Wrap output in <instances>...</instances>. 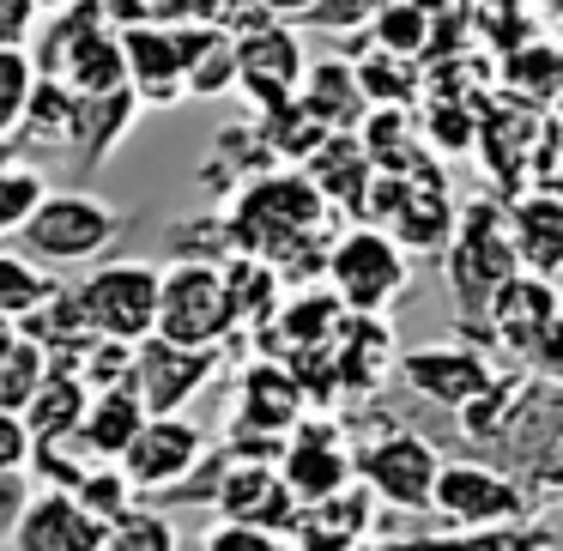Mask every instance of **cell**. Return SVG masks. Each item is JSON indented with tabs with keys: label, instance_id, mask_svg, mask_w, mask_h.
I'll return each instance as SVG.
<instances>
[{
	"label": "cell",
	"instance_id": "6da1fadb",
	"mask_svg": "<svg viewBox=\"0 0 563 551\" xmlns=\"http://www.w3.org/2000/svg\"><path fill=\"white\" fill-rule=\"evenodd\" d=\"M31 67H37V79H55L74 98H110V91H122L128 86L122 31L110 25L103 0H79L67 13H49V31L31 49Z\"/></svg>",
	"mask_w": 563,
	"mask_h": 551
},
{
	"label": "cell",
	"instance_id": "7a4b0ae2",
	"mask_svg": "<svg viewBox=\"0 0 563 551\" xmlns=\"http://www.w3.org/2000/svg\"><path fill=\"white\" fill-rule=\"evenodd\" d=\"M442 273H449V297H454L461 328H485L490 297L521 273L497 200H466V207L454 212V231H449V243H442Z\"/></svg>",
	"mask_w": 563,
	"mask_h": 551
},
{
	"label": "cell",
	"instance_id": "3957f363",
	"mask_svg": "<svg viewBox=\"0 0 563 551\" xmlns=\"http://www.w3.org/2000/svg\"><path fill=\"white\" fill-rule=\"evenodd\" d=\"M321 219H328V200L316 195L309 176L267 170V176H255V183L236 195V212L224 219V236H231L243 255L273 261V255H285L291 243L316 236Z\"/></svg>",
	"mask_w": 563,
	"mask_h": 551
},
{
	"label": "cell",
	"instance_id": "277c9868",
	"mask_svg": "<svg viewBox=\"0 0 563 551\" xmlns=\"http://www.w3.org/2000/svg\"><path fill=\"white\" fill-rule=\"evenodd\" d=\"M128 231V212L110 207V200L86 195V188H49L43 207L25 219L19 243H25L31 261L43 267H86V261L110 255Z\"/></svg>",
	"mask_w": 563,
	"mask_h": 551
},
{
	"label": "cell",
	"instance_id": "5b68a950",
	"mask_svg": "<svg viewBox=\"0 0 563 551\" xmlns=\"http://www.w3.org/2000/svg\"><path fill=\"white\" fill-rule=\"evenodd\" d=\"M321 273H328V291L340 297L345 316H388L412 285V255L382 224H357L328 243Z\"/></svg>",
	"mask_w": 563,
	"mask_h": 551
},
{
	"label": "cell",
	"instance_id": "8992f818",
	"mask_svg": "<svg viewBox=\"0 0 563 551\" xmlns=\"http://www.w3.org/2000/svg\"><path fill=\"white\" fill-rule=\"evenodd\" d=\"M158 340L170 345H195V352H219L236 333V304H231V279L212 261H176L158 279Z\"/></svg>",
	"mask_w": 563,
	"mask_h": 551
},
{
	"label": "cell",
	"instance_id": "52a82bcc",
	"mask_svg": "<svg viewBox=\"0 0 563 551\" xmlns=\"http://www.w3.org/2000/svg\"><path fill=\"white\" fill-rule=\"evenodd\" d=\"M158 279L164 267H152V261H103L74 285V304L98 340L140 345L158 328Z\"/></svg>",
	"mask_w": 563,
	"mask_h": 551
},
{
	"label": "cell",
	"instance_id": "ba28073f",
	"mask_svg": "<svg viewBox=\"0 0 563 551\" xmlns=\"http://www.w3.org/2000/svg\"><path fill=\"white\" fill-rule=\"evenodd\" d=\"M352 454H357V485L376 503H388L400 515L430 509V485H437V466H442L430 437H418L412 425H376Z\"/></svg>",
	"mask_w": 563,
	"mask_h": 551
},
{
	"label": "cell",
	"instance_id": "9c48e42d",
	"mask_svg": "<svg viewBox=\"0 0 563 551\" xmlns=\"http://www.w3.org/2000/svg\"><path fill=\"white\" fill-rule=\"evenodd\" d=\"M430 515L442 527H509L533 521V491L490 461H442L430 485Z\"/></svg>",
	"mask_w": 563,
	"mask_h": 551
},
{
	"label": "cell",
	"instance_id": "30bf717a",
	"mask_svg": "<svg viewBox=\"0 0 563 551\" xmlns=\"http://www.w3.org/2000/svg\"><path fill=\"white\" fill-rule=\"evenodd\" d=\"M273 466H279L291 503H321V497H340L345 485H357V454L333 418H297L285 430L279 454H273Z\"/></svg>",
	"mask_w": 563,
	"mask_h": 551
},
{
	"label": "cell",
	"instance_id": "8fae6325",
	"mask_svg": "<svg viewBox=\"0 0 563 551\" xmlns=\"http://www.w3.org/2000/svg\"><path fill=\"white\" fill-rule=\"evenodd\" d=\"M236 37V91H249V98L261 103V110H279V103L297 98V86H303V49H297L291 25L285 19H267L255 7L249 13V25H231Z\"/></svg>",
	"mask_w": 563,
	"mask_h": 551
},
{
	"label": "cell",
	"instance_id": "7c38bea8",
	"mask_svg": "<svg viewBox=\"0 0 563 551\" xmlns=\"http://www.w3.org/2000/svg\"><path fill=\"white\" fill-rule=\"evenodd\" d=\"M207 461V430L195 425V418L183 412H158L140 425V437L128 442V454L115 466H122V478L140 491V497H164V491H176L195 466Z\"/></svg>",
	"mask_w": 563,
	"mask_h": 551
},
{
	"label": "cell",
	"instance_id": "4fadbf2b",
	"mask_svg": "<svg viewBox=\"0 0 563 551\" xmlns=\"http://www.w3.org/2000/svg\"><path fill=\"white\" fill-rule=\"evenodd\" d=\"M400 382L418 394V400L442 406V412H461L478 394L497 382V364H490L478 345H412V352L394 357Z\"/></svg>",
	"mask_w": 563,
	"mask_h": 551
},
{
	"label": "cell",
	"instance_id": "5bb4252c",
	"mask_svg": "<svg viewBox=\"0 0 563 551\" xmlns=\"http://www.w3.org/2000/svg\"><path fill=\"white\" fill-rule=\"evenodd\" d=\"M219 376V352H195V345H170V340H140L134 345V370H128V388L146 400V412H183L207 382Z\"/></svg>",
	"mask_w": 563,
	"mask_h": 551
},
{
	"label": "cell",
	"instance_id": "9a60e30c",
	"mask_svg": "<svg viewBox=\"0 0 563 551\" xmlns=\"http://www.w3.org/2000/svg\"><path fill=\"white\" fill-rule=\"evenodd\" d=\"M303 376L279 357H255L236 376V406H231V430L236 437H261V442H285V430L303 418Z\"/></svg>",
	"mask_w": 563,
	"mask_h": 551
},
{
	"label": "cell",
	"instance_id": "2e32d148",
	"mask_svg": "<svg viewBox=\"0 0 563 551\" xmlns=\"http://www.w3.org/2000/svg\"><path fill=\"white\" fill-rule=\"evenodd\" d=\"M103 533H110V527H103L74 491L43 485V491L25 497L7 551H103Z\"/></svg>",
	"mask_w": 563,
	"mask_h": 551
},
{
	"label": "cell",
	"instance_id": "e0dca14e",
	"mask_svg": "<svg viewBox=\"0 0 563 551\" xmlns=\"http://www.w3.org/2000/svg\"><path fill=\"white\" fill-rule=\"evenodd\" d=\"M122 67H128V91L140 98V110H170V103L188 98L176 25H128L122 31Z\"/></svg>",
	"mask_w": 563,
	"mask_h": 551
},
{
	"label": "cell",
	"instance_id": "ac0fdd59",
	"mask_svg": "<svg viewBox=\"0 0 563 551\" xmlns=\"http://www.w3.org/2000/svg\"><path fill=\"white\" fill-rule=\"evenodd\" d=\"M376 527V497L364 485H345L340 497L321 503H297L291 527H285V546L291 551H357Z\"/></svg>",
	"mask_w": 563,
	"mask_h": 551
},
{
	"label": "cell",
	"instance_id": "d6986e66",
	"mask_svg": "<svg viewBox=\"0 0 563 551\" xmlns=\"http://www.w3.org/2000/svg\"><path fill=\"white\" fill-rule=\"evenodd\" d=\"M503 224H509V249L521 261V273L558 279L563 273V195L558 188H521L503 207Z\"/></svg>",
	"mask_w": 563,
	"mask_h": 551
},
{
	"label": "cell",
	"instance_id": "ffe728a7",
	"mask_svg": "<svg viewBox=\"0 0 563 551\" xmlns=\"http://www.w3.org/2000/svg\"><path fill=\"white\" fill-rule=\"evenodd\" d=\"M558 279H539V273H515L509 285H503L497 297H490V309H485V340H497L503 352L521 364L527 357V345L545 333V321L558 316Z\"/></svg>",
	"mask_w": 563,
	"mask_h": 551
},
{
	"label": "cell",
	"instance_id": "44dd1931",
	"mask_svg": "<svg viewBox=\"0 0 563 551\" xmlns=\"http://www.w3.org/2000/svg\"><path fill=\"white\" fill-rule=\"evenodd\" d=\"M183 91L188 98H231L236 91V37L219 19H183Z\"/></svg>",
	"mask_w": 563,
	"mask_h": 551
},
{
	"label": "cell",
	"instance_id": "7402d4cb",
	"mask_svg": "<svg viewBox=\"0 0 563 551\" xmlns=\"http://www.w3.org/2000/svg\"><path fill=\"white\" fill-rule=\"evenodd\" d=\"M297 110H303L321 134H333V128H357L369 115V98H364V86H357V67L309 62L303 86H297Z\"/></svg>",
	"mask_w": 563,
	"mask_h": 551
},
{
	"label": "cell",
	"instance_id": "603a6c76",
	"mask_svg": "<svg viewBox=\"0 0 563 551\" xmlns=\"http://www.w3.org/2000/svg\"><path fill=\"white\" fill-rule=\"evenodd\" d=\"M146 400H140L128 382H115V388H91V406H86V425H79V449L91 454V461H122L128 442L140 437V425H146Z\"/></svg>",
	"mask_w": 563,
	"mask_h": 551
},
{
	"label": "cell",
	"instance_id": "cb8c5ba5",
	"mask_svg": "<svg viewBox=\"0 0 563 551\" xmlns=\"http://www.w3.org/2000/svg\"><path fill=\"white\" fill-rule=\"evenodd\" d=\"M86 406H91V388L74 376V370H55L43 376V388L31 394V406L19 418H25L31 442H74L79 425H86Z\"/></svg>",
	"mask_w": 563,
	"mask_h": 551
},
{
	"label": "cell",
	"instance_id": "d4e9b609",
	"mask_svg": "<svg viewBox=\"0 0 563 551\" xmlns=\"http://www.w3.org/2000/svg\"><path fill=\"white\" fill-rule=\"evenodd\" d=\"M369 43H376V55L418 62L424 49H437V19H430L418 0H388V7L369 19Z\"/></svg>",
	"mask_w": 563,
	"mask_h": 551
},
{
	"label": "cell",
	"instance_id": "484cf974",
	"mask_svg": "<svg viewBox=\"0 0 563 551\" xmlns=\"http://www.w3.org/2000/svg\"><path fill=\"white\" fill-rule=\"evenodd\" d=\"M55 291H62V285H55V273L43 267V261L19 255V249H0V316L25 321V316H37Z\"/></svg>",
	"mask_w": 563,
	"mask_h": 551
},
{
	"label": "cell",
	"instance_id": "4316f807",
	"mask_svg": "<svg viewBox=\"0 0 563 551\" xmlns=\"http://www.w3.org/2000/svg\"><path fill=\"white\" fill-rule=\"evenodd\" d=\"M558 546V533L539 521H509V527H449V533H424V551H539Z\"/></svg>",
	"mask_w": 563,
	"mask_h": 551
},
{
	"label": "cell",
	"instance_id": "83f0119b",
	"mask_svg": "<svg viewBox=\"0 0 563 551\" xmlns=\"http://www.w3.org/2000/svg\"><path fill=\"white\" fill-rule=\"evenodd\" d=\"M103 551H183V533H176V521L158 503H134L122 521H110Z\"/></svg>",
	"mask_w": 563,
	"mask_h": 551
},
{
	"label": "cell",
	"instance_id": "f1b7e54d",
	"mask_svg": "<svg viewBox=\"0 0 563 551\" xmlns=\"http://www.w3.org/2000/svg\"><path fill=\"white\" fill-rule=\"evenodd\" d=\"M43 195H49V176L31 170V164H7V158H0V236L25 231V219L43 207Z\"/></svg>",
	"mask_w": 563,
	"mask_h": 551
},
{
	"label": "cell",
	"instance_id": "f546056e",
	"mask_svg": "<svg viewBox=\"0 0 563 551\" xmlns=\"http://www.w3.org/2000/svg\"><path fill=\"white\" fill-rule=\"evenodd\" d=\"M74 497L86 503V509L98 515L103 527H110V521H122V515L134 509V503H146V497H140V491L122 478V466H115V461H98V466H91V473L74 485Z\"/></svg>",
	"mask_w": 563,
	"mask_h": 551
},
{
	"label": "cell",
	"instance_id": "4dcf8cb0",
	"mask_svg": "<svg viewBox=\"0 0 563 551\" xmlns=\"http://www.w3.org/2000/svg\"><path fill=\"white\" fill-rule=\"evenodd\" d=\"M43 376H49V357H43V345L19 340L13 352L0 357V412H25L31 394L43 388Z\"/></svg>",
	"mask_w": 563,
	"mask_h": 551
},
{
	"label": "cell",
	"instance_id": "1f68e13d",
	"mask_svg": "<svg viewBox=\"0 0 563 551\" xmlns=\"http://www.w3.org/2000/svg\"><path fill=\"white\" fill-rule=\"evenodd\" d=\"M31 86H37L31 49H0V152H7V140L19 134V122H25Z\"/></svg>",
	"mask_w": 563,
	"mask_h": 551
},
{
	"label": "cell",
	"instance_id": "d6a6232c",
	"mask_svg": "<svg viewBox=\"0 0 563 551\" xmlns=\"http://www.w3.org/2000/svg\"><path fill=\"white\" fill-rule=\"evenodd\" d=\"M357 86H364L369 110H406L418 91V74L412 62H394V55H369L364 67H357Z\"/></svg>",
	"mask_w": 563,
	"mask_h": 551
},
{
	"label": "cell",
	"instance_id": "836d02e7",
	"mask_svg": "<svg viewBox=\"0 0 563 551\" xmlns=\"http://www.w3.org/2000/svg\"><path fill=\"white\" fill-rule=\"evenodd\" d=\"M200 0H103V13H110L115 31L128 25H183V19H195Z\"/></svg>",
	"mask_w": 563,
	"mask_h": 551
},
{
	"label": "cell",
	"instance_id": "e575fe53",
	"mask_svg": "<svg viewBox=\"0 0 563 551\" xmlns=\"http://www.w3.org/2000/svg\"><path fill=\"white\" fill-rule=\"evenodd\" d=\"M521 370H527L533 382H545V388H558V394H563V309L545 321V333H539V340L527 345Z\"/></svg>",
	"mask_w": 563,
	"mask_h": 551
},
{
	"label": "cell",
	"instance_id": "d590c367",
	"mask_svg": "<svg viewBox=\"0 0 563 551\" xmlns=\"http://www.w3.org/2000/svg\"><path fill=\"white\" fill-rule=\"evenodd\" d=\"M200 551H291L279 533H267V527H249V521H212L207 533H200Z\"/></svg>",
	"mask_w": 563,
	"mask_h": 551
},
{
	"label": "cell",
	"instance_id": "8d00e7d4",
	"mask_svg": "<svg viewBox=\"0 0 563 551\" xmlns=\"http://www.w3.org/2000/svg\"><path fill=\"white\" fill-rule=\"evenodd\" d=\"M382 7H388V0H316L303 25H316V31H340V37H345V31H369V19H376Z\"/></svg>",
	"mask_w": 563,
	"mask_h": 551
},
{
	"label": "cell",
	"instance_id": "74e56055",
	"mask_svg": "<svg viewBox=\"0 0 563 551\" xmlns=\"http://www.w3.org/2000/svg\"><path fill=\"white\" fill-rule=\"evenodd\" d=\"M37 19V0H0V49H31Z\"/></svg>",
	"mask_w": 563,
	"mask_h": 551
},
{
	"label": "cell",
	"instance_id": "f35d334b",
	"mask_svg": "<svg viewBox=\"0 0 563 551\" xmlns=\"http://www.w3.org/2000/svg\"><path fill=\"white\" fill-rule=\"evenodd\" d=\"M31 430L19 412H0V473H31Z\"/></svg>",
	"mask_w": 563,
	"mask_h": 551
},
{
	"label": "cell",
	"instance_id": "ab89813d",
	"mask_svg": "<svg viewBox=\"0 0 563 551\" xmlns=\"http://www.w3.org/2000/svg\"><path fill=\"white\" fill-rule=\"evenodd\" d=\"M25 497H31V478H25V473H0V546L13 539V527H19V509H25Z\"/></svg>",
	"mask_w": 563,
	"mask_h": 551
},
{
	"label": "cell",
	"instance_id": "60d3db41",
	"mask_svg": "<svg viewBox=\"0 0 563 551\" xmlns=\"http://www.w3.org/2000/svg\"><path fill=\"white\" fill-rule=\"evenodd\" d=\"M255 7L267 19H285V25H291V19H309V7H316V0H255Z\"/></svg>",
	"mask_w": 563,
	"mask_h": 551
},
{
	"label": "cell",
	"instance_id": "b9f144b4",
	"mask_svg": "<svg viewBox=\"0 0 563 551\" xmlns=\"http://www.w3.org/2000/svg\"><path fill=\"white\" fill-rule=\"evenodd\" d=\"M19 340H25V333H19V321H13V316H0V357L13 352Z\"/></svg>",
	"mask_w": 563,
	"mask_h": 551
},
{
	"label": "cell",
	"instance_id": "7bdbcfd3",
	"mask_svg": "<svg viewBox=\"0 0 563 551\" xmlns=\"http://www.w3.org/2000/svg\"><path fill=\"white\" fill-rule=\"evenodd\" d=\"M224 7H236V0H200V7H195V19H219Z\"/></svg>",
	"mask_w": 563,
	"mask_h": 551
},
{
	"label": "cell",
	"instance_id": "ee69618b",
	"mask_svg": "<svg viewBox=\"0 0 563 551\" xmlns=\"http://www.w3.org/2000/svg\"><path fill=\"white\" fill-rule=\"evenodd\" d=\"M418 7H424V13L437 19V13H454V7H466V0H418Z\"/></svg>",
	"mask_w": 563,
	"mask_h": 551
},
{
	"label": "cell",
	"instance_id": "f6af8a7d",
	"mask_svg": "<svg viewBox=\"0 0 563 551\" xmlns=\"http://www.w3.org/2000/svg\"><path fill=\"white\" fill-rule=\"evenodd\" d=\"M67 7H79V0H37V13H67Z\"/></svg>",
	"mask_w": 563,
	"mask_h": 551
},
{
	"label": "cell",
	"instance_id": "bcb514c9",
	"mask_svg": "<svg viewBox=\"0 0 563 551\" xmlns=\"http://www.w3.org/2000/svg\"><path fill=\"white\" fill-rule=\"evenodd\" d=\"M558 304H563V273H558Z\"/></svg>",
	"mask_w": 563,
	"mask_h": 551
},
{
	"label": "cell",
	"instance_id": "7dc6e473",
	"mask_svg": "<svg viewBox=\"0 0 563 551\" xmlns=\"http://www.w3.org/2000/svg\"><path fill=\"white\" fill-rule=\"evenodd\" d=\"M539 551H558V546H539Z\"/></svg>",
	"mask_w": 563,
	"mask_h": 551
}]
</instances>
